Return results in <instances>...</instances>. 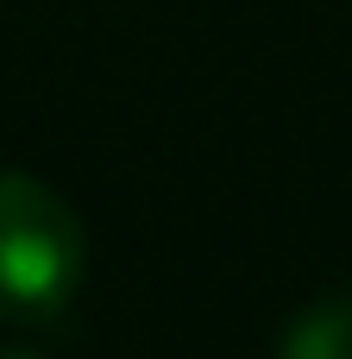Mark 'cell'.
Instances as JSON below:
<instances>
[{
	"instance_id": "cell-1",
	"label": "cell",
	"mask_w": 352,
	"mask_h": 359,
	"mask_svg": "<svg viewBox=\"0 0 352 359\" xmlns=\"http://www.w3.org/2000/svg\"><path fill=\"white\" fill-rule=\"evenodd\" d=\"M88 271V240L76 208L25 177L0 170V322L13 328H44L57 322Z\"/></svg>"
},
{
	"instance_id": "cell-2",
	"label": "cell",
	"mask_w": 352,
	"mask_h": 359,
	"mask_svg": "<svg viewBox=\"0 0 352 359\" xmlns=\"http://www.w3.org/2000/svg\"><path fill=\"white\" fill-rule=\"evenodd\" d=\"M277 359H352V297H328L283 328Z\"/></svg>"
},
{
	"instance_id": "cell-3",
	"label": "cell",
	"mask_w": 352,
	"mask_h": 359,
	"mask_svg": "<svg viewBox=\"0 0 352 359\" xmlns=\"http://www.w3.org/2000/svg\"><path fill=\"white\" fill-rule=\"evenodd\" d=\"M0 359H44V353H31V347H0Z\"/></svg>"
}]
</instances>
